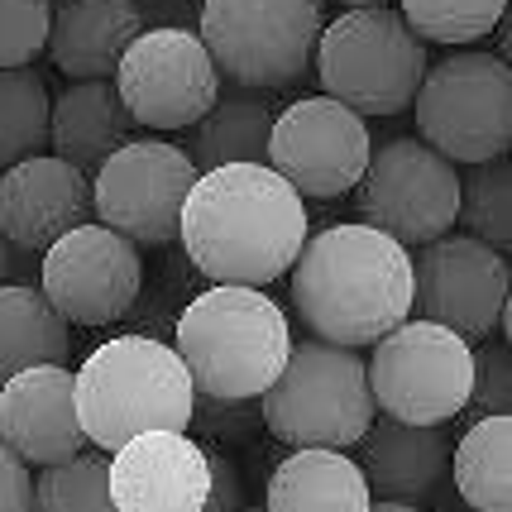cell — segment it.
<instances>
[{
  "label": "cell",
  "mask_w": 512,
  "mask_h": 512,
  "mask_svg": "<svg viewBox=\"0 0 512 512\" xmlns=\"http://www.w3.org/2000/svg\"><path fill=\"white\" fill-rule=\"evenodd\" d=\"M144 15L134 0H63L53 5L48 53L63 77H111L120 53L139 39Z\"/></svg>",
  "instance_id": "20"
},
{
  "label": "cell",
  "mask_w": 512,
  "mask_h": 512,
  "mask_svg": "<svg viewBox=\"0 0 512 512\" xmlns=\"http://www.w3.org/2000/svg\"><path fill=\"white\" fill-rule=\"evenodd\" d=\"M173 350L197 393L254 402L288 364L292 326L264 288L216 283L187 302Z\"/></svg>",
  "instance_id": "3"
},
{
  "label": "cell",
  "mask_w": 512,
  "mask_h": 512,
  "mask_svg": "<svg viewBox=\"0 0 512 512\" xmlns=\"http://www.w3.org/2000/svg\"><path fill=\"white\" fill-rule=\"evenodd\" d=\"M111 77L130 120L149 130H192L221 96V72L211 53L182 24L139 29Z\"/></svg>",
  "instance_id": "11"
},
{
  "label": "cell",
  "mask_w": 512,
  "mask_h": 512,
  "mask_svg": "<svg viewBox=\"0 0 512 512\" xmlns=\"http://www.w3.org/2000/svg\"><path fill=\"white\" fill-rule=\"evenodd\" d=\"M48 144V87L34 67H0V173Z\"/></svg>",
  "instance_id": "26"
},
{
  "label": "cell",
  "mask_w": 512,
  "mask_h": 512,
  "mask_svg": "<svg viewBox=\"0 0 512 512\" xmlns=\"http://www.w3.org/2000/svg\"><path fill=\"white\" fill-rule=\"evenodd\" d=\"M364 374L383 417L446 426L469 407L474 345L436 321H398L388 335L374 340Z\"/></svg>",
  "instance_id": "9"
},
{
  "label": "cell",
  "mask_w": 512,
  "mask_h": 512,
  "mask_svg": "<svg viewBox=\"0 0 512 512\" xmlns=\"http://www.w3.org/2000/svg\"><path fill=\"white\" fill-rule=\"evenodd\" d=\"M321 34V0H201L211 63L240 91L292 87L312 63Z\"/></svg>",
  "instance_id": "7"
},
{
  "label": "cell",
  "mask_w": 512,
  "mask_h": 512,
  "mask_svg": "<svg viewBox=\"0 0 512 512\" xmlns=\"http://www.w3.org/2000/svg\"><path fill=\"white\" fill-rule=\"evenodd\" d=\"M369 484L345 450H292L268 474L264 512H369Z\"/></svg>",
  "instance_id": "22"
},
{
  "label": "cell",
  "mask_w": 512,
  "mask_h": 512,
  "mask_svg": "<svg viewBox=\"0 0 512 512\" xmlns=\"http://www.w3.org/2000/svg\"><path fill=\"white\" fill-rule=\"evenodd\" d=\"M197 182L187 149L163 139H125L96 173H91V211L115 235L139 249H158L178 240L182 201Z\"/></svg>",
  "instance_id": "12"
},
{
  "label": "cell",
  "mask_w": 512,
  "mask_h": 512,
  "mask_svg": "<svg viewBox=\"0 0 512 512\" xmlns=\"http://www.w3.org/2000/svg\"><path fill=\"white\" fill-rule=\"evenodd\" d=\"M273 106L259 91H230L216 96V106L197 120L187 158L192 168H225V163H264L268 158V130H273Z\"/></svg>",
  "instance_id": "23"
},
{
  "label": "cell",
  "mask_w": 512,
  "mask_h": 512,
  "mask_svg": "<svg viewBox=\"0 0 512 512\" xmlns=\"http://www.w3.org/2000/svg\"><path fill=\"white\" fill-rule=\"evenodd\" d=\"M77 379V422L96 450H120L144 431H187L197 388L173 345L120 335L87 355Z\"/></svg>",
  "instance_id": "4"
},
{
  "label": "cell",
  "mask_w": 512,
  "mask_h": 512,
  "mask_svg": "<svg viewBox=\"0 0 512 512\" xmlns=\"http://www.w3.org/2000/svg\"><path fill=\"white\" fill-rule=\"evenodd\" d=\"M53 0H0V67H29L48 48Z\"/></svg>",
  "instance_id": "30"
},
{
  "label": "cell",
  "mask_w": 512,
  "mask_h": 512,
  "mask_svg": "<svg viewBox=\"0 0 512 512\" xmlns=\"http://www.w3.org/2000/svg\"><path fill=\"white\" fill-rule=\"evenodd\" d=\"M29 512H120L111 503V484H106V460L96 455H72L58 465H44L34 479V498Z\"/></svg>",
  "instance_id": "29"
},
{
  "label": "cell",
  "mask_w": 512,
  "mask_h": 512,
  "mask_svg": "<svg viewBox=\"0 0 512 512\" xmlns=\"http://www.w3.org/2000/svg\"><path fill=\"white\" fill-rule=\"evenodd\" d=\"M422 144L450 163H484L512 144V72L498 53H450L412 96Z\"/></svg>",
  "instance_id": "8"
},
{
  "label": "cell",
  "mask_w": 512,
  "mask_h": 512,
  "mask_svg": "<svg viewBox=\"0 0 512 512\" xmlns=\"http://www.w3.org/2000/svg\"><path fill=\"white\" fill-rule=\"evenodd\" d=\"M91 182L58 154L20 158L0 173V235L20 254H44L58 235L87 225Z\"/></svg>",
  "instance_id": "16"
},
{
  "label": "cell",
  "mask_w": 512,
  "mask_h": 512,
  "mask_svg": "<svg viewBox=\"0 0 512 512\" xmlns=\"http://www.w3.org/2000/svg\"><path fill=\"white\" fill-rule=\"evenodd\" d=\"M288 273L297 321L326 345H374L412 316V254L364 221L307 235Z\"/></svg>",
  "instance_id": "2"
},
{
  "label": "cell",
  "mask_w": 512,
  "mask_h": 512,
  "mask_svg": "<svg viewBox=\"0 0 512 512\" xmlns=\"http://www.w3.org/2000/svg\"><path fill=\"white\" fill-rule=\"evenodd\" d=\"M307 206L268 163H225L197 173L182 201L178 240L211 283L268 288L307 245Z\"/></svg>",
  "instance_id": "1"
},
{
  "label": "cell",
  "mask_w": 512,
  "mask_h": 512,
  "mask_svg": "<svg viewBox=\"0 0 512 512\" xmlns=\"http://www.w3.org/2000/svg\"><path fill=\"white\" fill-rule=\"evenodd\" d=\"M44 297L72 326H111L134 307L144 288L139 245L115 235L111 225H77L44 249Z\"/></svg>",
  "instance_id": "15"
},
{
  "label": "cell",
  "mask_w": 512,
  "mask_h": 512,
  "mask_svg": "<svg viewBox=\"0 0 512 512\" xmlns=\"http://www.w3.org/2000/svg\"><path fill=\"white\" fill-rule=\"evenodd\" d=\"M29 364H67V321L39 288L0 283V383Z\"/></svg>",
  "instance_id": "25"
},
{
  "label": "cell",
  "mask_w": 512,
  "mask_h": 512,
  "mask_svg": "<svg viewBox=\"0 0 512 512\" xmlns=\"http://www.w3.org/2000/svg\"><path fill=\"white\" fill-rule=\"evenodd\" d=\"M106 484L120 512H201L206 450L187 431H144L111 450Z\"/></svg>",
  "instance_id": "18"
},
{
  "label": "cell",
  "mask_w": 512,
  "mask_h": 512,
  "mask_svg": "<svg viewBox=\"0 0 512 512\" xmlns=\"http://www.w3.org/2000/svg\"><path fill=\"white\" fill-rule=\"evenodd\" d=\"M10 278V245H5V235H0V283Z\"/></svg>",
  "instance_id": "36"
},
{
  "label": "cell",
  "mask_w": 512,
  "mask_h": 512,
  "mask_svg": "<svg viewBox=\"0 0 512 512\" xmlns=\"http://www.w3.org/2000/svg\"><path fill=\"white\" fill-rule=\"evenodd\" d=\"M340 5H350V10H364V5H383V0H340Z\"/></svg>",
  "instance_id": "37"
},
{
  "label": "cell",
  "mask_w": 512,
  "mask_h": 512,
  "mask_svg": "<svg viewBox=\"0 0 512 512\" xmlns=\"http://www.w3.org/2000/svg\"><path fill=\"white\" fill-rule=\"evenodd\" d=\"M359 469L364 484L383 503H412L422 508L450 479V436L446 426H417L398 417H374L369 431L359 436Z\"/></svg>",
  "instance_id": "19"
},
{
  "label": "cell",
  "mask_w": 512,
  "mask_h": 512,
  "mask_svg": "<svg viewBox=\"0 0 512 512\" xmlns=\"http://www.w3.org/2000/svg\"><path fill=\"white\" fill-rule=\"evenodd\" d=\"M240 508H245V479H240L235 460L206 450V498H201V512H240Z\"/></svg>",
  "instance_id": "33"
},
{
  "label": "cell",
  "mask_w": 512,
  "mask_h": 512,
  "mask_svg": "<svg viewBox=\"0 0 512 512\" xmlns=\"http://www.w3.org/2000/svg\"><path fill=\"white\" fill-rule=\"evenodd\" d=\"M374 154L369 120L331 96H302L273 115L268 130V168L288 182L297 197L335 201L355 192L364 163Z\"/></svg>",
  "instance_id": "13"
},
{
  "label": "cell",
  "mask_w": 512,
  "mask_h": 512,
  "mask_svg": "<svg viewBox=\"0 0 512 512\" xmlns=\"http://www.w3.org/2000/svg\"><path fill=\"white\" fill-rule=\"evenodd\" d=\"M508 0H402V20L422 44L460 48L474 39H489L503 24Z\"/></svg>",
  "instance_id": "28"
},
{
  "label": "cell",
  "mask_w": 512,
  "mask_h": 512,
  "mask_svg": "<svg viewBox=\"0 0 512 512\" xmlns=\"http://www.w3.org/2000/svg\"><path fill=\"white\" fill-rule=\"evenodd\" d=\"M130 111L120 106L111 77H87L72 82L48 101V144L58 149L63 163L96 173L106 158L130 139Z\"/></svg>",
  "instance_id": "21"
},
{
  "label": "cell",
  "mask_w": 512,
  "mask_h": 512,
  "mask_svg": "<svg viewBox=\"0 0 512 512\" xmlns=\"http://www.w3.org/2000/svg\"><path fill=\"white\" fill-rule=\"evenodd\" d=\"M369 512H422V508H412V503H369Z\"/></svg>",
  "instance_id": "35"
},
{
  "label": "cell",
  "mask_w": 512,
  "mask_h": 512,
  "mask_svg": "<svg viewBox=\"0 0 512 512\" xmlns=\"http://www.w3.org/2000/svg\"><path fill=\"white\" fill-rule=\"evenodd\" d=\"M355 201L364 225L383 230L402 249H422L455 225L460 173L446 154H436L422 139H388L364 163Z\"/></svg>",
  "instance_id": "10"
},
{
  "label": "cell",
  "mask_w": 512,
  "mask_h": 512,
  "mask_svg": "<svg viewBox=\"0 0 512 512\" xmlns=\"http://www.w3.org/2000/svg\"><path fill=\"white\" fill-rule=\"evenodd\" d=\"M379 417L364 359L345 345L297 340L278 379L259 393V422L292 450H350Z\"/></svg>",
  "instance_id": "5"
},
{
  "label": "cell",
  "mask_w": 512,
  "mask_h": 512,
  "mask_svg": "<svg viewBox=\"0 0 512 512\" xmlns=\"http://www.w3.org/2000/svg\"><path fill=\"white\" fill-rule=\"evenodd\" d=\"M512 402V355L508 345H484L474 350V374H469V407L489 412H508Z\"/></svg>",
  "instance_id": "31"
},
{
  "label": "cell",
  "mask_w": 512,
  "mask_h": 512,
  "mask_svg": "<svg viewBox=\"0 0 512 512\" xmlns=\"http://www.w3.org/2000/svg\"><path fill=\"white\" fill-rule=\"evenodd\" d=\"M0 441L39 469L82 455L87 436L77 422V379L67 364H29L0 383Z\"/></svg>",
  "instance_id": "17"
},
{
  "label": "cell",
  "mask_w": 512,
  "mask_h": 512,
  "mask_svg": "<svg viewBox=\"0 0 512 512\" xmlns=\"http://www.w3.org/2000/svg\"><path fill=\"white\" fill-rule=\"evenodd\" d=\"M192 426H206L211 436H225V441H235V436H249L254 426H259V412L245 402H230V398H206L197 393L192 398Z\"/></svg>",
  "instance_id": "32"
},
{
  "label": "cell",
  "mask_w": 512,
  "mask_h": 512,
  "mask_svg": "<svg viewBox=\"0 0 512 512\" xmlns=\"http://www.w3.org/2000/svg\"><path fill=\"white\" fill-rule=\"evenodd\" d=\"M450 479L474 512H512V417L489 412L450 446Z\"/></svg>",
  "instance_id": "24"
},
{
  "label": "cell",
  "mask_w": 512,
  "mask_h": 512,
  "mask_svg": "<svg viewBox=\"0 0 512 512\" xmlns=\"http://www.w3.org/2000/svg\"><path fill=\"white\" fill-rule=\"evenodd\" d=\"M455 221H465L474 240H484L493 249L512 245V168L508 154L469 163V173L460 178V211Z\"/></svg>",
  "instance_id": "27"
},
{
  "label": "cell",
  "mask_w": 512,
  "mask_h": 512,
  "mask_svg": "<svg viewBox=\"0 0 512 512\" xmlns=\"http://www.w3.org/2000/svg\"><path fill=\"white\" fill-rule=\"evenodd\" d=\"M29 498H34L29 465L0 441V512H29Z\"/></svg>",
  "instance_id": "34"
},
{
  "label": "cell",
  "mask_w": 512,
  "mask_h": 512,
  "mask_svg": "<svg viewBox=\"0 0 512 512\" xmlns=\"http://www.w3.org/2000/svg\"><path fill=\"white\" fill-rule=\"evenodd\" d=\"M240 512H264V508H249V503H245V508H240Z\"/></svg>",
  "instance_id": "38"
},
{
  "label": "cell",
  "mask_w": 512,
  "mask_h": 512,
  "mask_svg": "<svg viewBox=\"0 0 512 512\" xmlns=\"http://www.w3.org/2000/svg\"><path fill=\"white\" fill-rule=\"evenodd\" d=\"M508 259L474 235H441L412 259V312L479 345L508 312Z\"/></svg>",
  "instance_id": "14"
},
{
  "label": "cell",
  "mask_w": 512,
  "mask_h": 512,
  "mask_svg": "<svg viewBox=\"0 0 512 512\" xmlns=\"http://www.w3.org/2000/svg\"><path fill=\"white\" fill-rule=\"evenodd\" d=\"M312 58L326 96L355 115H402L426 72V44L388 5L345 10L321 24Z\"/></svg>",
  "instance_id": "6"
}]
</instances>
